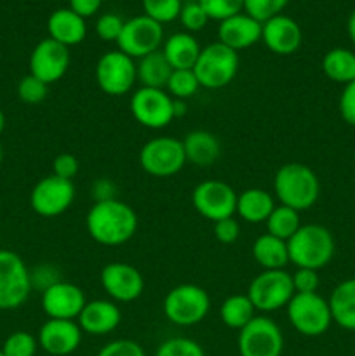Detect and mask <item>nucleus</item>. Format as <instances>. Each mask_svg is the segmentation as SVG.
<instances>
[{
    "mask_svg": "<svg viewBox=\"0 0 355 356\" xmlns=\"http://www.w3.org/2000/svg\"><path fill=\"white\" fill-rule=\"evenodd\" d=\"M138 214L125 202H94L86 216V229L90 238L104 247H118L134 238L138 232Z\"/></svg>",
    "mask_w": 355,
    "mask_h": 356,
    "instance_id": "f257e3e1",
    "label": "nucleus"
},
{
    "mask_svg": "<svg viewBox=\"0 0 355 356\" xmlns=\"http://www.w3.org/2000/svg\"><path fill=\"white\" fill-rule=\"evenodd\" d=\"M274 193L281 205L305 212L312 209L320 197L319 176L305 163H284L275 172Z\"/></svg>",
    "mask_w": 355,
    "mask_h": 356,
    "instance_id": "f03ea898",
    "label": "nucleus"
},
{
    "mask_svg": "<svg viewBox=\"0 0 355 356\" xmlns=\"http://www.w3.org/2000/svg\"><path fill=\"white\" fill-rule=\"evenodd\" d=\"M289 263L296 268L322 270L333 261L336 243L334 236L322 225H301V228L287 240Z\"/></svg>",
    "mask_w": 355,
    "mask_h": 356,
    "instance_id": "7ed1b4c3",
    "label": "nucleus"
},
{
    "mask_svg": "<svg viewBox=\"0 0 355 356\" xmlns=\"http://www.w3.org/2000/svg\"><path fill=\"white\" fill-rule=\"evenodd\" d=\"M239 65V52L226 47L221 42H212V44L202 47L194 66V73L200 87L218 90L230 86L235 80Z\"/></svg>",
    "mask_w": 355,
    "mask_h": 356,
    "instance_id": "20e7f679",
    "label": "nucleus"
},
{
    "mask_svg": "<svg viewBox=\"0 0 355 356\" xmlns=\"http://www.w3.org/2000/svg\"><path fill=\"white\" fill-rule=\"evenodd\" d=\"M166 318L178 327L200 323L211 309V298L200 285L181 284L171 289L162 301Z\"/></svg>",
    "mask_w": 355,
    "mask_h": 356,
    "instance_id": "39448f33",
    "label": "nucleus"
},
{
    "mask_svg": "<svg viewBox=\"0 0 355 356\" xmlns=\"http://www.w3.org/2000/svg\"><path fill=\"white\" fill-rule=\"evenodd\" d=\"M285 312L292 329L305 337L322 336L333 323L329 302L319 292L294 294L285 306Z\"/></svg>",
    "mask_w": 355,
    "mask_h": 356,
    "instance_id": "423d86ee",
    "label": "nucleus"
},
{
    "mask_svg": "<svg viewBox=\"0 0 355 356\" xmlns=\"http://www.w3.org/2000/svg\"><path fill=\"white\" fill-rule=\"evenodd\" d=\"M246 294L256 312H278L285 308L294 296L291 273L285 270H263L251 280Z\"/></svg>",
    "mask_w": 355,
    "mask_h": 356,
    "instance_id": "0eeeda50",
    "label": "nucleus"
},
{
    "mask_svg": "<svg viewBox=\"0 0 355 356\" xmlns=\"http://www.w3.org/2000/svg\"><path fill=\"white\" fill-rule=\"evenodd\" d=\"M30 270L16 252L0 249V312L21 308L30 298Z\"/></svg>",
    "mask_w": 355,
    "mask_h": 356,
    "instance_id": "6e6552de",
    "label": "nucleus"
},
{
    "mask_svg": "<svg viewBox=\"0 0 355 356\" xmlns=\"http://www.w3.org/2000/svg\"><path fill=\"white\" fill-rule=\"evenodd\" d=\"M138 159L141 169L153 177H171L187 165L183 141L173 136H159L146 141Z\"/></svg>",
    "mask_w": 355,
    "mask_h": 356,
    "instance_id": "1a4fd4ad",
    "label": "nucleus"
},
{
    "mask_svg": "<svg viewBox=\"0 0 355 356\" xmlns=\"http://www.w3.org/2000/svg\"><path fill=\"white\" fill-rule=\"evenodd\" d=\"M97 87L108 96H124L134 89L138 82L136 75V59L122 51H108L97 59L94 68Z\"/></svg>",
    "mask_w": 355,
    "mask_h": 356,
    "instance_id": "9d476101",
    "label": "nucleus"
},
{
    "mask_svg": "<svg viewBox=\"0 0 355 356\" xmlns=\"http://www.w3.org/2000/svg\"><path fill=\"white\" fill-rule=\"evenodd\" d=\"M129 110L139 125L160 131L174 120V99L166 89L138 87L129 101Z\"/></svg>",
    "mask_w": 355,
    "mask_h": 356,
    "instance_id": "9b49d317",
    "label": "nucleus"
},
{
    "mask_svg": "<svg viewBox=\"0 0 355 356\" xmlns=\"http://www.w3.org/2000/svg\"><path fill=\"white\" fill-rule=\"evenodd\" d=\"M240 356H281L284 351V334L275 320L256 315L237 339Z\"/></svg>",
    "mask_w": 355,
    "mask_h": 356,
    "instance_id": "f8f14e48",
    "label": "nucleus"
},
{
    "mask_svg": "<svg viewBox=\"0 0 355 356\" xmlns=\"http://www.w3.org/2000/svg\"><path fill=\"white\" fill-rule=\"evenodd\" d=\"M191 205L207 221L232 218L237 211V191L219 179H205L191 191Z\"/></svg>",
    "mask_w": 355,
    "mask_h": 356,
    "instance_id": "ddd939ff",
    "label": "nucleus"
},
{
    "mask_svg": "<svg viewBox=\"0 0 355 356\" xmlns=\"http://www.w3.org/2000/svg\"><path fill=\"white\" fill-rule=\"evenodd\" d=\"M162 44L164 26L145 14L125 21L117 40L118 51L131 56L132 59H141L152 52L160 51Z\"/></svg>",
    "mask_w": 355,
    "mask_h": 356,
    "instance_id": "4468645a",
    "label": "nucleus"
},
{
    "mask_svg": "<svg viewBox=\"0 0 355 356\" xmlns=\"http://www.w3.org/2000/svg\"><path fill=\"white\" fill-rule=\"evenodd\" d=\"M75 200L73 181L61 177L45 176L38 181L30 193V207L40 218H58L72 207Z\"/></svg>",
    "mask_w": 355,
    "mask_h": 356,
    "instance_id": "2eb2a0df",
    "label": "nucleus"
},
{
    "mask_svg": "<svg viewBox=\"0 0 355 356\" xmlns=\"http://www.w3.org/2000/svg\"><path fill=\"white\" fill-rule=\"evenodd\" d=\"M103 291L113 302H132L145 292V277L136 266L113 261L103 266L100 275Z\"/></svg>",
    "mask_w": 355,
    "mask_h": 356,
    "instance_id": "dca6fc26",
    "label": "nucleus"
},
{
    "mask_svg": "<svg viewBox=\"0 0 355 356\" xmlns=\"http://www.w3.org/2000/svg\"><path fill=\"white\" fill-rule=\"evenodd\" d=\"M70 68V49L52 38H44L30 54V73L47 86L59 82Z\"/></svg>",
    "mask_w": 355,
    "mask_h": 356,
    "instance_id": "f3484780",
    "label": "nucleus"
},
{
    "mask_svg": "<svg viewBox=\"0 0 355 356\" xmlns=\"http://www.w3.org/2000/svg\"><path fill=\"white\" fill-rule=\"evenodd\" d=\"M87 299L82 289L72 282H56L42 291V309L49 318L77 320Z\"/></svg>",
    "mask_w": 355,
    "mask_h": 356,
    "instance_id": "a211bd4d",
    "label": "nucleus"
},
{
    "mask_svg": "<svg viewBox=\"0 0 355 356\" xmlns=\"http://www.w3.org/2000/svg\"><path fill=\"white\" fill-rule=\"evenodd\" d=\"M82 329L77 320L49 318L38 330V348L51 356H68L82 344Z\"/></svg>",
    "mask_w": 355,
    "mask_h": 356,
    "instance_id": "6ab92c4d",
    "label": "nucleus"
},
{
    "mask_svg": "<svg viewBox=\"0 0 355 356\" xmlns=\"http://www.w3.org/2000/svg\"><path fill=\"white\" fill-rule=\"evenodd\" d=\"M261 40H263L265 47L274 54L291 56L301 47L303 31L301 26L291 16L278 14L263 23Z\"/></svg>",
    "mask_w": 355,
    "mask_h": 356,
    "instance_id": "aec40b11",
    "label": "nucleus"
},
{
    "mask_svg": "<svg viewBox=\"0 0 355 356\" xmlns=\"http://www.w3.org/2000/svg\"><path fill=\"white\" fill-rule=\"evenodd\" d=\"M122 322V312L117 302L110 299H94L87 301L82 313L77 318L84 334L89 336H108L118 329Z\"/></svg>",
    "mask_w": 355,
    "mask_h": 356,
    "instance_id": "412c9836",
    "label": "nucleus"
},
{
    "mask_svg": "<svg viewBox=\"0 0 355 356\" xmlns=\"http://www.w3.org/2000/svg\"><path fill=\"white\" fill-rule=\"evenodd\" d=\"M263 24L251 17L249 14L239 13L228 19L221 21L218 26V42L235 52L249 49L261 40Z\"/></svg>",
    "mask_w": 355,
    "mask_h": 356,
    "instance_id": "4be33fe9",
    "label": "nucleus"
},
{
    "mask_svg": "<svg viewBox=\"0 0 355 356\" xmlns=\"http://www.w3.org/2000/svg\"><path fill=\"white\" fill-rule=\"evenodd\" d=\"M49 38L59 42L65 47H73L86 40L87 23L82 16L73 13L72 9H56L47 19Z\"/></svg>",
    "mask_w": 355,
    "mask_h": 356,
    "instance_id": "5701e85b",
    "label": "nucleus"
},
{
    "mask_svg": "<svg viewBox=\"0 0 355 356\" xmlns=\"http://www.w3.org/2000/svg\"><path fill=\"white\" fill-rule=\"evenodd\" d=\"M183 148L187 163L200 167V169L211 167L221 156V143H219L218 136L204 131V129L188 132L183 139Z\"/></svg>",
    "mask_w": 355,
    "mask_h": 356,
    "instance_id": "b1692460",
    "label": "nucleus"
},
{
    "mask_svg": "<svg viewBox=\"0 0 355 356\" xmlns=\"http://www.w3.org/2000/svg\"><path fill=\"white\" fill-rule=\"evenodd\" d=\"M275 205H277L275 197L270 191L261 190V188H247L237 193L235 216L249 225H261V222H267Z\"/></svg>",
    "mask_w": 355,
    "mask_h": 356,
    "instance_id": "393cba45",
    "label": "nucleus"
},
{
    "mask_svg": "<svg viewBox=\"0 0 355 356\" xmlns=\"http://www.w3.org/2000/svg\"><path fill=\"white\" fill-rule=\"evenodd\" d=\"M162 54L173 66V70H194L202 47L188 31H178L167 37L162 44Z\"/></svg>",
    "mask_w": 355,
    "mask_h": 356,
    "instance_id": "a878e982",
    "label": "nucleus"
},
{
    "mask_svg": "<svg viewBox=\"0 0 355 356\" xmlns=\"http://www.w3.org/2000/svg\"><path fill=\"white\" fill-rule=\"evenodd\" d=\"M329 308L333 322L341 329L355 332V278H348L338 284L331 292Z\"/></svg>",
    "mask_w": 355,
    "mask_h": 356,
    "instance_id": "bb28decb",
    "label": "nucleus"
},
{
    "mask_svg": "<svg viewBox=\"0 0 355 356\" xmlns=\"http://www.w3.org/2000/svg\"><path fill=\"white\" fill-rule=\"evenodd\" d=\"M253 259L263 270H285L289 264L287 242L263 233L253 243Z\"/></svg>",
    "mask_w": 355,
    "mask_h": 356,
    "instance_id": "cd10ccee",
    "label": "nucleus"
},
{
    "mask_svg": "<svg viewBox=\"0 0 355 356\" xmlns=\"http://www.w3.org/2000/svg\"><path fill=\"white\" fill-rule=\"evenodd\" d=\"M173 73V66L162 54V51H155L136 63V75L139 87H152V89H166L169 76Z\"/></svg>",
    "mask_w": 355,
    "mask_h": 356,
    "instance_id": "c85d7f7f",
    "label": "nucleus"
},
{
    "mask_svg": "<svg viewBox=\"0 0 355 356\" xmlns=\"http://www.w3.org/2000/svg\"><path fill=\"white\" fill-rule=\"evenodd\" d=\"M322 72L336 83H347L355 80V52L345 47H334L322 58Z\"/></svg>",
    "mask_w": 355,
    "mask_h": 356,
    "instance_id": "c756f323",
    "label": "nucleus"
},
{
    "mask_svg": "<svg viewBox=\"0 0 355 356\" xmlns=\"http://www.w3.org/2000/svg\"><path fill=\"white\" fill-rule=\"evenodd\" d=\"M219 316L228 329L240 330L256 316V308L247 298V294H233L221 302Z\"/></svg>",
    "mask_w": 355,
    "mask_h": 356,
    "instance_id": "7c9ffc66",
    "label": "nucleus"
},
{
    "mask_svg": "<svg viewBox=\"0 0 355 356\" xmlns=\"http://www.w3.org/2000/svg\"><path fill=\"white\" fill-rule=\"evenodd\" d=\"M267 233L274 235L275 238H281L287 242L299 228H301V219H299V212L285 205H275L271 214L267 219Z\"/></svg>",
    "mask_w": 355,
    "mask_h": 356,
    "instance_id": "2f4dec72",
    "label": "nucleus"
},
{
    "mask_svg": "<svg viewBox=\"0 0 355 356\" xmlns=\"http://www.w3.org/2000/svg\"><path fill=\"white\" fill-rule=\"evenodd\" d=\"M198 89H200V83H198L194 70H173V73L169 76V82L166 86L167 94L173 99L181 101L190 99L191 96L197 94Z\"/></svg>",
    "mask_w": 355,
    "mask_h": 356,
    "instance_id": "473e14b6",
    "label": "nucleus"
},
{
    "mask_svg": "<svg viewBox=\"0 0 355 356\" xmlns=\"http://www.w3.org/2000/svg\"><path fill=\"white\" fill-rule=\"evenodd\" d=\"M141 6L145 10V16L164 26V24L173 23L180 17L183 2L181 0H141Z\"/></svg>",
    "mask_w": 355,
    "mask_h": 356,
    "instance_id": "72a5a7b5",
    "label": "nucleus"
},
{
    "mask_svg": "<svg viewBox=\"0 0 355 356\" xmlns=\"http://www.w3.org/2000/svg\"><path fill=\"white\" fill-rule=\"evenodd\" d=\"M0 350L6 356H35L38 350V341L30 332L16 330L7 336Z\"/></svg>",
    "mask_w": 355,
    "mask_h": 356,
    "instance_id": "f704fd0d",
    "label": "nucleus"
},
{
    "mask_svg": "<svg viewBox=\"0 0 355 356\" xmlns=\"http://www.w3.org/2000/svg\"><path fill=\"white\" fill-rule=\"evenodd\" d=\"M153 356H205V351L190 337H169L160 343Z\"/></svg>",
    "mask_w": 355,
    "mask_h": 356,
    "instance_id": "c9c22d12",
    "label": "nucleus"
},
{
    "mask_svg": "<svg viewBox=\"0 0 355 356\" xmlns=\"http://www.w3.org/2000/svg\"><path fill=\"white\" fill-rule=\"evenodd\" d=\"M289 0H244V13L249 14L261 24L282 14Z\"/></svg>",
    "mask_w": 355,
    "mask_h": 356,
    "instance_id": "e433bc0d",
    "label": "nucleus"
},
{
    "mask_svg": "<svg viewBox=\"0 0 355 356\" xmlns=\"http://www.w3.org/2000/svg\"><path fill=\"white\" fill-rule=\"evenodd\" d=\"M198 3L205 10L209 19H214L218 23L244 13V0H198Z\"/></svg>",
    "mask_w": 355,
    "mask_h": 356,
    "instance_id": "4c0bfd02",
    "label": "nucleus"
},
{
    "mask_svg": "<svg viewBox=\"0 0 355 356\" xmlns=\"http://www.w3.org/2000/svg\"><path fill=\"white\" fill-rule=\"evenodd\" d=\"M49 86L31 73L24 75L17 83V97L26 104H38L47 97Z\"/></svg>",
    "mask_w": 355,
    "mask_h": 356,
    "instance_id": "58836bf2",
    "label": "nucleus"
},
{
    "mask_svg": "<svg viewBox=\"0 0 355 356\" xmlns=\"http://www.w3.org/2000/svg\"><path fill=\"white\" fill-rule=\"evenodd\" d=\"M180 23L183 24L184 30L188 33H195V31L204 30L205 24L209 23V17L205 14V10L202 9V6L198 3V0H188L181 6V13H180Z\"/></svg>",
    "mask_w": 355,
    "mask_h": 356,
    "instance_id": "ea45409f",
    "label": "nucleus"
},
{
    "mask_svg": "<svg viewBox=\"0 0 355 356\" xmlns=\"http://www.w3.org/2000/svg\"><path fill=\"white\" fill-rule=\"evenodd\" d=\"M124 23L125 21L115 13L101 14L96 19V35L103 42H115L117 44L118 37L122 33V28H124Z\"/></svg>",
    "mask_w": 355,
    "mask_h": 356,
    "instance_id": "a19ab883",
    "label": "nucleus"
},
{
    "mask_svg": "<svg viewBox=\"0 0 355 356\" xmlns=\"http://www.w3.org/2000/svg\"><path fill=\"white\" fill-rule=\"evenodd\" d=\"M294 294H313L319 291L320 277L319 271L308 270V268H296L294 273L291 275Z\"/></svg>",
    "mask_w": 355,
    "mask_h": 356,
    "instance_id": "79ce46f5",
    "label": "nucleus"
},
{
    "mask_svg": "<svg viewBox=\"0 0 355 356\" xmlns=\"http://www.w3.org/2000/svg\"><path fill=\"white\" fill-rule=\"evenodd\" d=\"M96 356H146L139 343L132 339H117L104 344Z\"/></svg>",
    "mask_w": 355,
    "mask_h": 356,
    "instance_id": "37998d69",
    "label": "nucleus"
},
{
    "mask_svg": "<svg viewBox=\"0 0 355 356\" xmlns=\"http://www.w3.org/2000/svg\"><path fill=\"white\" fill-rule=\"evenodd\" d=\"M80 170V162L75 155L72 153H59L56 155V159L52 160V174L61 179L73 181V177L79 174Z\"/></svg>",
    "mask_w": 355,
    "mask_h": 356,
    "instance_id": "c03bdc74",
    "label": "nucleus"
},
{
    "mask_svg": "<svg viewBox=\"0 0 355 356\" xmlns=\"http://www.w3.org/2000/svg\"><path fill=\"white\" fill-rule=\"evenodd\" d=\"M212 225H214V228H212V232H214V238L218 240L219 243H223V245H230V243H235L237 240H239L240 225L235 219V216H232V218H225L221 219V221H216L212 222Z\"/></svg>",
    "mask_w": 355,
    "mask_h": 356,
    "instance_id": "a18cd8bd",
    "label": "nucleus"
},
{
    "mask_svg": "<svg viewBox=\"0 0 355 356\" xmlns=\"http://www.w3.org/2000/svg\"><path fill=\"white\" fill-rule=\"evenodd\" d=\"M338 108H340V115L345 124L355 127V80L343 87Z\"/></svg>",
    "mask_w": 355,
    "mask_h": 356,
    "instance_id": "49530a36",
    "label": "nucleus"
},
{
    "mask_svg": "<svg viewBox=\"0 0 355 356\" xmlns=\"http://www.w3.org/2000/svg\"><path fill=\"white\" fill-rule=\"evenodd\" d=\"M68 2L70 9H72L73 13H77L79 16H82L84 19H87V17L94 16V14L100 10L103 0H68Z\"/></svg>",
    "mask_w": 355,
    "mask_h": 356,
    "instance_id": "de8ad7c7",
    "label": "nucleus"
},
{
    "mask_svg": "<svg viewBox=\"0 0 355 356\" xmlns=\"http://www.w3.org/2000/svg\"><path fill=\"white\" fill-rule=\"evenodd\" d=\"M93 193L97 195L96 202L111 200V198H115V184L111 183L110 179L96 181V183H94V186H93Z\"/></svg>",
    "mask_w": 355,
    "mask_h": 356,
    "instance_id": "09e8293b",
    "label": "nucleus"
},
{
    "mask_svg": "<svg viewBox=\"0 0 355 356\" xmlns=\"http://www.w3.org/2000/svg\"><path fill=\"white\" fill-rule=\"evenodd\" d=\"M184 113H187V101L174 99V117L181 118Z\"/></svg>",
    "mask_w": 355,
    "mask_h": 356,
    "instance_id": "8fccbe9b",
    "label": "nucleus"
},
{
    "mask_svg": "<svg viewBox=\"0 0 355 356\" xmlns=\"http://www.w3.org/2000/svg\"><path fill=\"white\" fill-rule=\"evenodd\" d=\"M347 31H348V37H350L352 44L355 45V10L350 14L347 21Z\"/></svg>",
    "mask_w": 355,
    "mask_h": 356,
    "instance_id": "3c124183",
    "label": "nucleus"
},
{
    "mask_svg": "<svg viewBox=\"0 0 355 356\" xmlns=\"http://www.w3.org/2000/svg\"><path fill=\"white\" fill-rule=\"evenodd\" d=\"M3 129H6V115H3V111L0 110V134L3 132Z\"/></svg>",
    "mask_w": 355,
    "mask_h": 356,
    "instance_id": "603ef678",
    "label": "nucleus"
},
{
    "mask_svg": "<svg viewBox=\"0 0 355 356\" xmlns=\"http://www.w3.org/2000/svg\"><path fill=\"white\" fill-rule=\"evenodd\" d=\"M2 160H3V152H2V146H0V165H2Z\"/></svg>",
    "mask_w": 355,
    "mask_h": 356,
    "instance_id": "864d4df0",
    "label": "nucleus"
},
{
    "mask_svg": "<svg viewBox=\"0 0 355 356\" xmlns=\"http://www.w3.org/2000/svg\"><path fill=\"white\" fill-rule=\"evenodd\" d=\"M0 356H6V355H3V353H2V350H0Z\"/></svg>",
    "mask_w": 355,
    "mask_h": 356,
    "instance_id": "5fc2aeb1",
    "label": "nucleus"
}]
</instances>
